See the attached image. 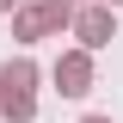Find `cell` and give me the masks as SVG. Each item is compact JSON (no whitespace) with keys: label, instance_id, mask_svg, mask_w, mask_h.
Here are the masks:
<instances>
[{"label":"cell","instance_id":"obj_1","mask_svg":"<svg viewBox=\"0 0 123 123\" xmlns=\"http://www.w3.org/2000/svg\"><path fill=\"white\" fill-rule=\"evenodd\" d=\"M68 25H74V12H62V6H49V0H18V12H12V37H18V43L62 37Z\"/></svg>","mask_w":123,"mask_h":123},{"label":"cell","instance_id":"obj_2","mask_svg":"<svg viewBox=\"0 0 123 123\" xmlns=\"http://www.w3.org/2000/svg\"><path fill=\"white\" fill-rule=\"evenodd\" d=\"M68 37H80V49L98 55V49H111V37H117V12H111L105 0H86L74 12V25H68Z\"/></svg>","mask_w":123,"mask_h":123},{"label":"cell","instance_id":"obj_3","mask_svg":"<svg viewBox=\"0 0 123 123\" xmlns=\"http://www.w3.org/2000/svg\"><path fill=\"white\" fill-rule=\"evenodd\" d=\"M49 80H55V92H62V98H86V92H92V55H86V49H62V55H55V68H49Z\"/></svg>","mask_w":123,"mask_h":123},{"label":"cell","instance_id":"obj_4","mask_svg":"<svg viewBox=\"0 0 123 123\" xmlns=\"http://www.w3.org/2000/svg\"><path fill=\"white\" fill-rule=\"evenodd\" d=\"M0 92H37V62L31 55H12L0 68Z\"/></svg>","mask_w":123,"mask_h":123},{"label":"cell","instance_id":"obj_5","mask_svg":"<svg viewBox=\"0 0 123 123\" xmlns=\"http://www.w3.org/2000/svg\"><path fill=\"white\" fill-rule=\"evenodd\" d=\"M0 117L6 123H31L37 117V92H0Z\"/></svg>","mask_w":123,"mask_h":123},{"label":"cell","instance_id":"obj_6","mask_svg":"<svg viewBox=\"0 0 123 123\" xmlns=\"http://www.w3.org/2000/svg\"><path fill=\"white\" fill-rule=\"evenodd\" d=\"M49 6H62V12H80V6H86V0H49Z\"/></svg>","mask_w":123,"mask_h":123},{"label":"cell","instance_id":"obj_7","mask_svg":"<svg viewBox=\"0 0 123 123\" xmlns=\"http://www.w3.org/2000/svg\"><path fill=\"white\" fill-rule=\"evenodd\" d=\"M0 12H6V18H12V12H18V0H0Z\"/></svg>","mask_w":123,"mask_h":123},{"label":"cell","instance_id":"obj_8","mask_svg":"<svg viewBox=\"0 0 123 123\" xmlns=\"http://www.w3.org/2000/svg\"><path fill=\"white\" fill-rule=\"evenodd\" d=\"M80 123H111V117H80Z\"/></svg>","mask_w":123,"mask_h":123},{"label":"cell","instance_id":"obj_9","mask_svg":"<svg viewBox=\"0 0 123 123\" xmlns=\"http://www.w3.org/2000/svg\"><path fill=\"white\" fill-rule=\"evenodd\" d=\"M105 6H111V12H117V6H123V0H105Z\"/></svg>","mask_w":123,"mask_h":123}]
</instances>
